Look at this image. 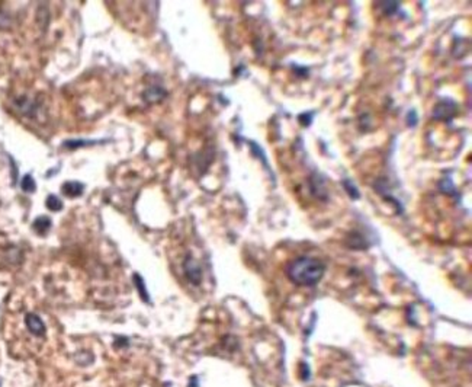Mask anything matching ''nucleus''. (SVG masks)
<instances>
[{"mask_svg": "<svg viewBox=\"0 0 472 387\" xmlns=\"http://www.w3.org/2000/svg\"><path fill=\"white\" fill-rule=\"evenodd\" d=\"M458 115V105L452 99H442L433 108V118L443 123H450Z\"/></svg>", "mask_w": 472, "mask_h": 387, "instance_id": "nucleus-2", "label": "nucleus"}, {"mask_svg": "<svg viewBox=\"0 0 472 387\" xmlns=\"http://www.w3.org/2000/svg\"><path fill=\"white\" fill-rule=\"evenodd\" d=\"M83 189H84V185L77 182V181H69V182L63 183V192H64V195L72 197V198L81 195V194H83Z\"/></svg>", "mask_w": 472, "mask_h": 387, "instance_id": "nucleus-6", "label": "nucleus"}, {"mask_svg": "<svg viewBox=\"0 0 472 387\" xmlns=\"http://www.w3.org/2000/svg\"><path fill=\"white\" fill-rule=\"evenodd\" d=\"M417 114H416V111L414 109H411L408 114H407V121H408V126L410 127H414L416 124H417Z\"/></svg>", "mask_w": 472, "mask_h": 387, "instance_id": "nucleus-14", "label": "nucleus"}, {"mask_svg": "<svg viewBox=\"0 0 472 387\" xmlns=\"http://www.w3.org/2000/svg\"><path fill=\"white\" fill-rule=\"evenodd\" d=\"M21 188L25 192H34L37 189V183H35V181H34V178L31 175H26V176H24V179L21 182Z\"/></svg>", "mask_w": 472, "mask_h": 387, "instance_id": "nucleus-12", "label": "nucleus"}, {"mask_svg": "<svg viewBox=\"0 0 472 387\" xmlns=\"http://www.w3.org/2000/svg\"><path fill=\"white\" fill-rule=\"evenodd\" d=\"M183 269H185V275L186 278L194 284V285H198L200 281H202V269L199 266L195 259L192 258L191 255H188L185 262H183Z\"/></svg>", "mask_w": 472, "mask_h": 387, "instance_id": "nucleus-3", "label": "nucleus"}, {"mask_svg": "<svg viewBox=\"0 0 472 387\" xmlns=\"http://www.w3.org/2000/svg\"><path fill=\"white\" fill-rule=\"evenodd\" d=\"M439 188H440V192H443L446 195H450V197L456 195V188H455V185L452 183V181L449 178L442 179L439 182Z\"/></svg>", "mask_w": 472, "mask_h": 387, "instance_id": "nucleus-9", "label": "nucleus"}, {"mask_svg": "<svg viewBox=\"0 0 472 387\" xmlns=\"http://www.w3.org/2000/svg\"><path fill=\"white\" fill-rule=\"evenodd\" d=\"M25 323H26V328L28 331L35 335V336H44L45 335V325L44 322L41 320V317L38 314L35 313H28L26 317H25Z\"/></svg>", "mask_w": 472, "mask_h": 387, "instance_id": "nucleus-4", "label": "nucleus"}, {"mask_svg": "<svg viewBox=\"0 0 472 387\" xmlns=\"http://www.w3.org/2000/svg\"><path fill=\"white\" fill-rule=\"evenodd\" d=\"M32 227L38 234H45L51 229V218L47 217V215H41L34 221Z\"/></svg>", "mask_w": 472, "mask_h": 387, "instance_id": "nucleus-7", "label": "nucleus"}, {"mask_svg": "<svg viewBox=\"0 0 472 387\" xmlns=\"http://www.w3.org/2000/svg\"><path fill=\"white\" fill-rule=\"evenodd\" d=\"M325 272V266L321 260L310 257H299L289 262L286 266L288 278L301 287H313L320 283Z\"/></svg>", "mask_w": 472, "mask_h": 387, "instance_id": "nucleus-1", "label": "nucleus"}, {"mask_svg": "<svg viewBox=\"0 0 472 387\" xmlns=\"http://www.w3.org/2000/svg\"><path fill=\"white\" fill-rule=\"evenodd\" d=\"M343 186H345L346 192L349 194V197H350L352 200H359V198H360V194H359L356 185H354L350 179H345V181H343Z\"/></svg>", "mask_w": 472, "mask_h": 387, "instance_id": "nucleus-11", "label": "nucleus"}, {"mask_svg": "<svg viewBox=\"0 0 472 387\" xmlns=\"http://www.w3.org/2000/svg\"><path fill=\"white\" fill-rule=\"evenodd\" d=\"M0 385H1V380H0Z\"/></svg>", "mask_w": 472, "mask_h": 387, "instance_id": "nucleus-15", "label": "nucleus"}, {"mask_svg": "<svg viewBox=\"0 0 472 387\" xmlns=\"http://www.w3.org/2000/svg\"><path fill=\"white\" fill-rule=\"evenodd\" d=\"M399 1H382L381 3V7H382V12L385 15H394L398 9H399Z\"/></svg>", "mask_w": 472, "mask_h": 387, "instance_id": "nucleus-13", "label": "nucleus"}, {"mask_svg": "<svg viewBox=\"0 0 472 387\" xmlns=\"http://www.w3.org/2000/svg\"><path fill=\"white\" fill-rule=\"evenodd\" d=\"M45 206H47V208H48L50 211H60V210L63 208V203H61V201L58 200V197H55V195H48Z\"/></svg>", "mask_w": 472, "mask_h": 387, "instance_id": "nucleus-10", "label": "nucleus"}, {"mask_svg": "<svg viewBox=\"0 0 472 387\" xmlns=\"http://www.w3.org/2000/svg\"><path fill=\"white\" fill-rule=\"evenodd\" d=\"M134 283H135V287H137V290H138V293H140V296H141V299L144 301H150V299H149V291H147V288H146V285H144V280H143V277L141 275H138V274H134Z\"/></svg>", "mask_w": 472, "mask_h": 387, "instance_id": "nucleus-8", "label": "nucleus"}, {"mask_svg": "<svg viewBox=\"0 0 472 387\" xmlns=\"http://www.w3.org/2000/svg\"><path fill=\"white\" fill-rule=\"evenodd\" d=\"M166 95H167V92L161 86H150L144 92V99L150 103H156V102H160L161 99H164Z\"/></svg>", "mask_w": 472, "mask_h": 387, "instance_id": "nucleus-5", "label": "nucleus"}]
</instances>
